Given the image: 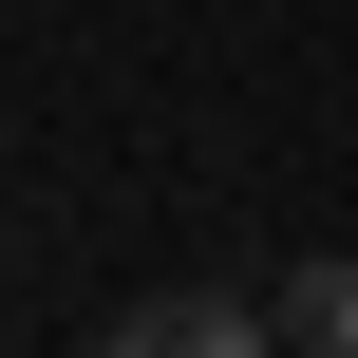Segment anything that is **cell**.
<instances>
[{
	"instance_id": "obj_1",
	"label": "cell",
	"mask_w": 358,
	"mask_h": 358,
	"mask_svg": "<svg viewBox=\"0 0 358 358\" xmlns=\"http://www.w3.org/2000/svg\"><path fill=\"white\" fill-rule=\"evenodd\" d=\"M113 340L132 358H189V340L227 358V340H283V302H245V283H151V302H113Z\"/></svg>"
},
{
	"instance_id": "obj_2",
	"label": "cell",
	"mask_w": 358,
	"mask_h": 358,
	"mask_svg": "<svg viewBox=\"0 0 358 358\" xmlns=\"http://www.w3.org/2000/svg\"><path fill=\"white\" fill-rule=\"evenodd\" d=\"M283 340H321V358H358V264H302V283H283Z\"/></svg>"
}]
</instances>
